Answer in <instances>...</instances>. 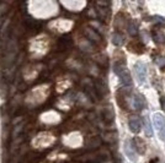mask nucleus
I'll return each instance as SVG.
<instances>
[{"instance_id": "1", "label": "nucleus", "mask_w": 165, "mask_h": 163, "mask_svg": "<svg viewBox=\"0 0 165 163\" xmlns=\"http://www.w3.org/2000/svg\"><path fill=\"white\" fill-rule=\"evenodd\" d=\"M153 123L155 129L158 130V134L162 140L165 141V118L162 113H154L153 114Z\"/></svg>"}, {"instance_id": "8", "label": "nucleus", "mask_w": 165, "mask_h": 163, "mask_svg": "<svg viewBox=\"0 0 165 163\" xmlns=\"http://www.w3.org/2000/svg\"><path fill=\"white\" fill-rule=\"evenodd\" d=\"M160 104H162V108L165 111V97H162V99H160Z\"/></svg>"}, {"instance_id": "5", "label": "nucleus", "mask_w": 165, "mask_h": 163, "mask_svg": "<svg viewBox=\"0 0 165 163\" xmlns=\"http://www.w3.org/2000/svg\"><path fill=\"white\" fill-rule=\"evenodd\" d=\"M144 142H142L139 139H134L133 140V142H132V147H133V150H136L137 152H139V153H143L144 152Z\"/></svg>"}, {"instance_id": "4", "label": "nucleus", "mask_w": 165, "mask_h": 163, "mask_svg": "<svg viewBox=\"0 0 165 163\" xmlns=\"http://www.w3.org/2000/svg\"><path fill=\"white\" fill-rule=\"evenodd\" d=\"M128 125H130V129H131L132 132H139V130H141V121H139V119H137V118L130 119Z\"/></svg>"}, {"instance_id": "3", "label": "nucleus", "mask_w": 165, "mask_h": 163, "mask_svg": "<svg viewBox=\"0 0 165 163\" xmlns=\"http://www.w3.org/2000/svg\"><path fill=\"white\" fill-rule=\"evenodd\" d=\"M134 72H136V76H137L139 83L144 85L146 81H147V69H146L144 64H142V63L136 64V66H134Z\"/></svg>"}, {"instance_id": "2", "label": "nucleus", "mask_w": 165, "mask_h": 163, "mask_svg": "<svg viewBox=\"0 0 165 163\" xmlns=\"http://www.w3.org/2000/svg\"><path fill=\"white\" fill-rule=\"evenodd\" d=\"M114 70H115L116 75L120 77V80H121V82L123 85H130L131 83V75H130V72L127 71V69L125 66L115 64V69Z\"/></svg>"}, {"instance_id": "6", "label": "nucleus", "mask_w": 165, "mask_h": 163, "mask_svg": "<svg viewBox=\"0 0 165 163\" xmlns=\"http://www.w3.org/2000/svg\"><path fill=\"white\" fill-rule=\"evenodd\" d=\"M144 131H146V135L152 137L153 136V129H152V124L148 120V118H144Z\"/></svg>"}, {"instance_id": "7", "label": "nucleus", "mask_w": 165, "mask_h": 163, "mask_svg": "<svg viewBox=\"0 0 165 163\" xmlns=\"http://www.w3.org/2000/svg\"><path fill=\"white\" fill-rule=\"evenodd\" d=\"M133 104H134V107L137 108V109H143V104H142V98L139 97V96H134L133 98Z\"/></svg>"}]
</instances>
